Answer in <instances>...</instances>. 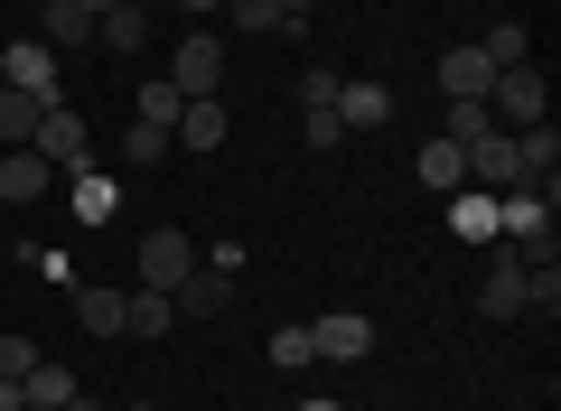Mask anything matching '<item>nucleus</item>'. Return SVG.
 Instances as JSON below:
<instances>
[{
	"mask_svg": "<svg viewBox=\"0 0 561 411\" xmlns=\"http://www.w3.org/2000/svg\"><path fill=\"white\" fill-rule=\"evenodd\" d=\"M383 113H393V94H383V84H365V76L337 84V122H346V132H383Z\"/></svg>",
	"mask_w": 561,
	"mask_h": 411,
	"instance_id": "6ab92c4d",
	"label": "nucleus"
},
{
	"mask_svg": "<svg viewBox=\"0 0 561 411\" xmlns=\"http://www.w3.org/2000/svg\"><path fill=\"white\" fill-rule=\"evenodd\" d=\"M28 365H38V346H28V336H10V328H0V384H20Z\"/></svg>",
	"mask_w": 561,
	"mask_h": 411,
	"instance_id": "2f4dec72",
	"label": "nucleus"
},
{
	"mask_svg": "<svg viewBox=\"0 0 561 411\" xmlns=\"http://www.w3.org/2000/svg\"><path fill=\"white\" fill-rule=\"evenodd\" d=\"M309 20H319V0H280V38H309Z\"/></svg>",
	"mask_w": 561,
	"mask_h": 411,
	"instance_id": "473e14b6",
	"label": "nucleus"
},
{
	"mask_svg": "<svg viewBox=\"0 0 561 411\" xmlns=\"http://www.w3.org/2000/svg\"><path fill=\"white\" fill-rule=\"evenodd\" d=\"M66 178L47 169L38 150H0V206H38V196H57Z\"/></svg>",
	"mask_w": 561,
	"mask_h": 411,
	"instance_id": "9d476101",
	"label": "nucleus"
},
{
	"mask_svg": "<svg viewBox=\"0 0 561 411\" xmlns=\"http://www.w3.org/2000/svg\"><path fill=\"white\" fill-rule=\"evenodd\" d=\"M515 159H524L534 187H561V132H552V122H524V132H515Z\"/></svg>",
	"mask_w": 561,
	"mask_h": 411,
	"instance_id": "f3484780",
	"label": "nucleus"
},
{
	"mask_svg": "<svg viewBox=\"0 0 561 411\" xmlns=\"http://www.w3.org/2000/svg\"><path fill=\"white\" fill-rule=\"evenodd\" d=\"M187 272H197V243H187L179 225H160V235H140V290H179Z\"/></svg>",
	"mask_w": 561,
	"mask_h": 411,
	"instance_id": "0eeeda50",
	"label": "nucleus"
},
{
	"mask_svg": "<svg viewBox=\"0 0 561 411\" xmlns=\"http://www.w3.org/2000/svg\"><path fill=\"white\" fill-rule=\"evenodd\" d=\"M262 355H272L280 374H300V365H319V355H309V328H300V318H290V328H272V346H262Z\"/></svg>",
	"mask_w": 561,
	"mask_h": 411,
	"instance_id": "cd10ccee",
	"label": "nucleus"
},
{
	"mask_svg": "<svg viewBox=\"0 0 561 411\" xmlns=\"http://www.w3.org/2000/svg\"><path fill=\"white\" fill-rule=\"evenodd\" d=\"M0 411H20V384H0Z\"/></svg>",
	"mask_w": 561,
	"mask_h": 411,
	"instance_id": "c9c22d12",
	"label": "nucleus"
},
{
	"mask_svg": "<svg viewBox=\"0 0 561 411\" xmlns=\"http://www.w3.org/2000/svg\"><path fill=\"white\" fill-rule=\"evenodd\" d=\"M552 206H561V187H505L496 196V243H515V253H552Z\"/></svg>",
	"mask_w": 561,
	"mask_h": 411,
	"instance_id": "f257e3e1",
	"label": "nucleus"
},
{
	"mask_svg": "<svg viewBox=\"0 0 561 411\" xmlns=\"http://www.w3.org/2000/svg\"><path fill=\"white\" fill-rule=\"evenodd\" d=\"M66 206H76V225H103V216H113V206H122V196H113V178L76 169V178H66Z\"/></svg>",
	"mask_w": 561,
	"mask_h": 411,
	"instance_id": "5701e85b",
	"label": "nucleus"
},
{
	"mask_svg": "<svg viewBox=\"0 0 561 411\" xmlns=\"http://www.w3.org/2000/svg\"><path fill=\"white\" fill-rule=\"evenodd\" d=\"M57 411H103V402H84V392H66V402H57Z\"/></svg>",
	"mask_w": 561,
	"mask_h": 411,
	"instance_id": "f704fd0d",
	"label": "nucleus"
},
{
	"mask_svg": "<svg viewBox=\"0 0 561 411\" xmlns=\"http://www.w3.org/2000/svg\"><path fill=\"white\" fill-rule=\"evenodd\" d=\"M179 113H187V94L169 76H150V84H140V103H131V122H150V132H179Z\"/></svg>",
	"mask_w": 561,
	"mask_h": 411,
	"instance_id": "4be33fe9",
	"label": "nucleus"
},
{
	"mask_svg": "<svg viewBox=\"0 0 561 411\" xmlns=\"http://www.w3.org/2000/svg\"><path fill=\"white\" fill-rule=\"evenodd\" d=\"M28 150H38L57 178H76V169H84V150H94V122H84L76 103H47V113H38V140H28Z\"/></svg>",
	"mask_w": 561,
	"mask_h": 411,
	"instance_id": "20e7f679",
	"label": "nucleus"
},
{
	"mask_svg": "<svg viewBox=\"0 0 561 411\" xmlns=\"http://www.w3.org/2000/svg\"><path fill=\"white\" fill-rule=\"evenodd\" d=\"M160 159H169V132H150V122L122 132V169H160Z\"/></svg>",
	"mask_w": 561,
	"mask_h": 411,
	"instance_id": "bb28decb",
	"label": "nucleus"
},
{
	"mask_svg": "<svg viewBox=\"0 0 561 411\" xmlns=\"http://www.w3.org/2000/svg\"><path fill=\"white\" fill-rule=\"evenodd\" d=\"M486 113H496V132H524V122H552V84H542V66H496V84H486Z\"/></svg>",
	"mask_w": 561,
	"mask_h": 411,
	"instance_id": "f03ea898",
	"label": "nucleus"
},
{
	"mask_svg": "<svg viewBox=\"0 0 561 411\" xmlns=\"http://www.w3.org/2000/svg\"><path fill=\"white\" fill-rule=\"evenodd\" d=\"M300 411H346V402H319V392H309V402H300Z\"/></svg>",
	"mask_w": 561,
	"mask_h": 411,
	"instance_id": "e433bc0d",
	"label": "nucleus"
},
{
	"mask_svg": "<svg viewBox=\"0 0 561 411\" xmlns=\"http://www.w3.org/2000/svg\"><path fill=\"white\" fill-rule=\"evenodd\" d=\"M0 84H10V94H38V103H66L57 47H38V38H0Z\"/></svg>",
	"mask_w": 561,
	"mask_h": 411,
	"instance_id": "7ed1b4c3",
	"label": "nucleus"
},
{
	"mask_svg": "<svg viewBox=\"0 0 561 411\" xmlns=\"http://www.w3.org/2000/svg\"><path fill=\"white\" fill-rule=\"evenodd\" d=\"M131 411H160V402H131Z\"/></svg>",
	"mask_w": 561,
	"mask_h": 411,
	"instance_id": "ea45409f",
	"label": "nucleus"
},
{
	"mask_svg": "<svg viewBox=\"0 0 561 411\" xmlns=\"http://www.w3.org/2000/svg\"><path fill=\"white\" fill-rule=\"evenodd\" d=\"M150 28H160V10H150V0H113V10L94 20V47H113V57H140V47H150Z\"/></svg>",
	"mask_w": 561,
	"mask_h": 411,
	"instance_id": "9b49d317",
	"label": "nucleus"
},
{
	"mask_svg": "<svg viewBox=\"0 0 561 411\" xmlns=\"http://www.w3.org/2000/svg\"><path fill=\"white\" fill-rule=\"evenodd\" d=\"M309 355H319V365H365V355H375V318L365 309H328L319 328H309Z\"/></svg>",
	"mask_w": 561,
	"mask_h": 411,
	"instance_id": "423d86ee",
	"label": "nucleus"
},
{
	"mask_svg": "<svg viewBox=\"0 0 561 411\" xmlns=\"http://www.w3.org/2000/svg\"><path fill=\"white\" fill-rule=\"evenodd\" d=\"M449 235L459 243H496V196L486 187H449Z\"/></svg>",
	"mask_w": 561,
	"mask_h": 411,
	"instance_id": "a211bd4d",
	"label": "nucleus"
},
{
	"mask_svg": "<svg viewBox=\"0 0 561 411\" xmlns=\"http://www.w3.org/2000/svg\"><path fill=\"white\" fill-rule=\"evenodd\" d=\"M337 66H309V76H300V103H309V113H337Z\"/></svg>",
	"mask_w": 561,
	"mask_h": 411,
	"instance_id": "c756f323",
	"label": "nucleus"
},
{
	"mask_svg": "<svg viewBox=\"0 0 561 411\" xmlns=\"http://www.w3.org/2000/svg\"><path fill=\"white\" fill-rule=\"evenodd\" d=\"M225 132H234V122H225V103L197 94V103L179 113V132H169V140H179V150H225Z\"/></svg>",
	"mask_w": 561,
	"mask_h": 411,
	"instance_id": "aec40b11",
	"label": "nucleus"
},
{
	"mask_svg": "<svg viewBox=\"0 0 561 411\" xmlns=\"http://www.w3.org/2000/svg\"><path fill=\"white\" fill-rule=\"evenodd\" d=\"M76 10H94V20H103V10H113V0H76Z\"/></svg>",
	"mask_w": 561,
	"mask_h": 411,
	"instance_id": "4c0bfd02",
	"label": "nucleus"
},
{
	"mask_svg": "<svg viewBox=\"0 0 561 411\" xmlns=\"http://www.w3.org/2000/svg\"><path fill=\"white\" fill-rule=\"evenodd\" d=\"M76 328L84 336H122V309H131V290H113V281H76Z\"/></svg>",
	"mask_w": 561,
	"mask_h": 411,
	"instance_id": "4468645a",
	"label": "nucleus"
},
{
	"mask_svg": "<svg viewBox=\"0 0 561 411\" xmlns=\"http://www.w3.org/2000/svg\"><path fill=\"white\" fill-rule=\"evenodd\" d=\"M169 309H179V318H225V309H234V281H225L216 262H197V272L169 290Z\"/></svg>",
	"mask_w": 561,
	"mask_h": 411,
	"instance_id": "ddd939ff",
	"label": "nucleus"
},
{
	"mask_svg": "<svg viewBox=\"0 0 561 411\" xmlns=\"http://www.w3.org/2000/svg\"><path fill=\"white\" fill-rule=\"evenodd\" d=\"M225 20H234L243 38H262V28H280V0H225Z\"/></svg>",
	"mask_w": 561,
	"mask_h": 411,
	"instance_id": "c85d7f7f",
	"label": "nucleus"
},
{
	"mask_svg": "<svg viewBox=\"0 0 561 411\" xmlns=\"http://www.w3.org/2000/svg\"><path fill=\"white\" fill-rule=\"evenodd\" d=\"M478 47H486V66H524V57H534V28H524V20H496Z\"/></svg>",
	"mask_w": 561,
	"mask_h": 411,
	"instance_id": "a878e982",
	"label": "nucleus"
},
{
	"mask_svg": "<svg viewBox=\"0 0 561 411\" xmlns=\"http://www.w3.org/2000/svg\"><path fill=\"white\" fill-rule=\"evenodd\" d=\"M468 187H486V196L524 187V159H515V132H478V140H468Z\"/></svg>",
	"mask_w": 561,
	"mask_h": 411,
	"instance_id": "6e6552de",
	"label": "nucleus"
},
{
	"mask_svg": "<svg viewBox=\"0 0 561 411\" xmlns=\"http://www.w3.org/2000/svg\"><path fill=\"white\" fill-rule=\"evenodd\" d=\"M38 113H47L38 94H10V84H0V150H28V140H38Z\"/></svg>",
	"mask_w": 561,
	"mask_h": 411,
	"instance_id": "412c9836",
	"label": "nucleus"
},
{
	"mask_svg": "<svg viewBox=\"0 0 561 411\" xmlns=\"http://www.w3.org/2000/svg\"><path fill=\"white\" fill-rule=\"evenodd\" d=\"M440 132H449V140H478V132H496V113H486V103H449Z\"/></svg>",
	"mask_w": 561,
	"mask_h": 411,
	"instance_id": "7c9ffc66",
	"label": "nucleus"
},
{
	"mask_svg": "<svg viewBox=\"0 0 561 411\" xmlns=\"http://www.w3.org/2000/svg\"><path fill=\"white\" fill-rule=\"evenodd\" d=\"M486 281H478V318H524V253L515 243H486Z\"/></svg>",
	"mask_w": 561,
	"mask_h": 411,
	"instance_id": "1a4fd4ad",
	"label": "nucleus"
},
{
	"mask_svg": "<svg viewBox=\"0 0 561 411\" xmlns=\"http://www.w3.org/2000/svg\"><path fill=\"white\" fill-rule=\"evenodd\" d=\"M28 10H38V0H28Z\"/></svg>",
	"mask_w": 561,
	"mask_h": 411,
	"instance_id": "a19ab883",
	"label": "nucleus"
},
{
	"mask_svg": "<svg viewBox=\"0 0 561 411\" xmlns=\"http://www.w3.org/2000/svg\"><path fill=\"white\" fill-rule=\"evenodd\" d=\"M20 411H28V402H20Z\"/></svg>",
	"mask_w": 561,
	"mask_h": 411,
	"instance_id": "79ce46f5",
	"label": "nucleus"
},
{
	"mask_svg": "<svg viewBox=\"0 0 561 411\" xmlns=\"http://www.w3.org/2000/svg\"><path fill=\"white\" fill-rule=\"evenodd\" d=\"M169 10H187V20H216V10H225V0H169Z\"/></svg>",
	"mask_w": 561,
	"mask_h": 411,
	"instance_id": "72a5a7b5",
	"label": "nucleus"
},
{
	"mask_svg": "<svg viewBox=\"0 0 561 411\" xmlns=\"http://www.w3.org/2000/svg\"><path fill=\"white\" fill-rule=\"evenodd\" d=\"M169 290H131V309H122V336H169Z\"/></svg>",
	"mask_w": 561,
	"mask_h": 411,
	"instance_id": "393cba45",
	"label": "nucleus"
},
{
	"mask_svg": "<svg viewBox=\"0 0 561 411\" xmlns=\"http://www.w3.org/2000/svg\"><path fill=\"white\" fill-rule=\"evenodd\" d=\"M486 84H496L486 47H449V57H440V94H449V103H486Z\"/></svg>",
	"mask_w": 561,
	"mask_h": 411,
	"instance_id": "dca6fc26",
	"label": "nucleus"
},
{
	"mask_svg": "<svg viewBox=\"0 0 561 411\" xmlns=\"http://www.w3.org/2000/svg\"><path fill=\"white\" fill-rule=\"evenodd\" d=\"M0 38H10V10H0Z\"/></svg>",
	"mask_w": 561,
	"mask_h": 411,
	"instance_id": "58836bf2",
	"label": "nucleus"
},
{
	"mask_svg": "<svg viewBox=\"0 0 561 411\" xmlns=\"http://www.w3.org/2000/svg\"><path fill=\"white\" fill-rule=\"evenodd\" d=\"M66 392H76V374H66V365H47V355H38V365L20 374V402H28V411H57Z\"/></svg>",
	"mask_w": 561,
	"mask_h": 411,
	"instance_id": "b1692460",
	"label": "nucleus"
},
{
	"mask_svg": "<svg viewBox=\"0 0 561 411\" xmlns=\"http://www.w3.org/2000/svg\"><path fill=\"white\" fill-rule=\"evenodd\" d=\"M38 47H57V57L94 47V10H76V0H38Z\"/></svg>",
	"mask_w": 561,
	"mask_h": 411,
	"instance_id": "2eb2a0df",
	"label": "nucleus"
},
{
	"mask_svg": "<svg viewBox=\"0 0 561 411\" xmlns=\"http://www.w3.org/2000/svg\"><path fill=\"white\" fill-rule=\"evenodd\" d=\"M169 84H179L187 103H197V94H225V38H216V28H187V38L169 47Z\"/></svg>",
	"mask_w": 561,
	"mask_h": 411,
	"instance_id": "39448f33",
	"label": "nucleus"
},
{
	"mask_svg": "<svg viewBox=\"0 0 561 411\" xmlns=\"http://www.w3.org/2000/svg\"><path fill=\"white\" fill-rule=\"evenodd\" d=\"M412 178L431 196H449V187H468V140H449V132H431L421 140V159H412Z\"/></svg>",
	"mask_w": 561,
	"mask_h": 411,
	"instance_id": "f8f14e48",
	"label": "nucleus"
}]
</instances>
